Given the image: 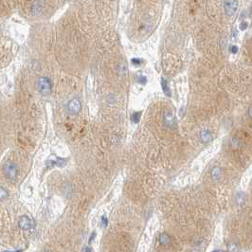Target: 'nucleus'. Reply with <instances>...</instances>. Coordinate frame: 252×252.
<instances>
[{"label": "nucleus", "mask_w": 252, "mask_h": 252, "mask_svg": "<svg viewBox=\"0 0 252 252\" xmlns=\"http://www.w3.org/2000/svg\"><path fill=\"white\" fill-rule=\"evenodd\" d=\"M36 86H37L38 91L42 95L46 96V95H49L50 93H51V89H52L51 81H50V79L47 77H40L37 80Z\"/></svg>", "instance_id": "f257e3e1"}, {"label": "nucleus", "mask_w": 252, "mask_h": 252, "mask_svg": "<svg viewBox=\"0 0 252 252\" xmlns=\"http://www.w3.org/2000/svg\"><path fill=\"white\" fill-rule=\"evenodd\" d=\"M5 176L10 180H14L18 174V167L13 161H8L3 166Z\"/></svg>", "instance_id": "f03ea898"}, {"label": "nucleus", "mask_w": 252, "mask_h": 252, "mask_svg": "<svg viewBox=\"0 0 252 252\" xmlns=\"http://www.w3.org/2000/svg\"><path fill=\"white\" fill-rule=\"evenodd\" d=\"M81 109H82V103H81V99L79 98L71 99L67 105V110L68 114H70L72 116L79 114Z\"/></svg>", "instance_id": "7ed1b4c3"}, {"label": "nucleus", "mask_w": 252, "mask_h": 252, "mask_svg": "<svg viewBox=\"0 0 252 252\" xmlns=\"http://www.w3.org/2000/svg\"><path fill=\"white\" fill-rule=\"evenodd\" d=\"M67 158H57L55 156H52L50 157V158L46 161V168L47 169H51L53 168L54 166H57V167H60V168H63L67 165Z\"/></svg>", "instance_id": "20e7f679"}, {"label": "nucleus", "mask_w": 252, "mask_h": 252, "mask_svg": "<svg viewBox=\"0 0 252 252\" xmlns=\"http://www.w3.org/2000/svg\"><path fill=\"white\" fill-rule=\"evenodd\" d=\"M238 5L239 4L237 0H226V2L224 4L226 14L228 16H232L236 13L238 9Z\"/></svg>", "instance_id": "39448f33"}, {"label": "nucleus", "mask_w": 252, "mask_h": 252, "mask_svg": "<svg viewBox=\"0 0 252 252\" xmlns=\"http://www.w3.org/2000/svg\"><path fill=\"white\" fill-rule=\"evenodd\" d=\"M19 228L23 230H29L34 228V222L27 215H23L19 220Z\"/></svg>", "instance_id": "423d86ee"}, {"label": "nucleus", "mask_w": 252, "mask_h": 252, "mask_svg": "<svg viewBox=\"0 0 252 252\" xmlns=\"http://www.w3.org/2000/svg\"><path fill=\"white\" fill-rule=\"evenodd\" d=\"M164 123L170 129H174L175 128L176 121H175V119H174V117L172 112L168 111V112H166L164 114Z\"/></svg>", "instance_id": "0eeeda50"}, {"label": "nucleus", "mask_w": 252, "mask_h": 252, "mask_svg": "<svg viewBox=\"0 0 252 252\" xmlns=\"http://www.w3.org/2000/svg\"><path fill=\"white\" fill-rule=\"evenodd\" d=\"M200 137H201V141H202L203 143H205V144H207L210 141H212V133L209 129H205V130H203L202 132H201Z\"/></svg>", "instance_id": "6e6552de"}, {"label": "nucleus", "mask_w": 252, "mask_h": 252, "mask_svg": "<svg viewBox=\"0 0 252 252\" xmlns=\"http://www.w3.org/2000/svg\"><path fill=\"white\" fill-rule=\"evenodd\" d=\"M222 169L220 167H214L212 170V177L213 180L215 181H219L222 177Z\"/></svg>", "instance_id": "1a4fd4ad"}, {"label": "nucleus", "mask_w": 252, "mask_h": 252, "mask_svg": "<svg viewBox=\"0 0 252 252\" xmlns=\"http://www.w3.org/2000/svg\"><path fill=\"white\" fill-rule=\"evenodd\" d=\"M236 204L239 206V207H242L243 205H244L245 201H246V196L244 192L240 191L236 194Z\"/></svg>", "instance_id": "9d476101"}, {"label": "nucleus", "mask_w": 252, "mask_h": 252, "mask_svg": "<svg viewBox=\"0 0 252 252\" xmlns=\"http://www.w3.org/2000/svg\"><path fill=\"white\" fill-rule=\"evenodd\" d=\"M161 86H162V90L163 92L167 95V96H171V90H170V87H169V83H168V81L165 80V79H162L161 80Z\"/></svg>", "instance_id": "9b49d317"}, {"label": "nucleus", "mask_w": 252, "mask_h": 252, "mask_svg": "<svg viewBox=\"0 0 252 252\" xmlns=\"http://www.w3.org/2000/svg\"><path fill=\"white\" fill-rule=\"evenodd\" d=\"M140 117H141V112H135L134 114H132L131 116V120L134 123H138L140 121Z\"/></svg>", "instance_id": "f8f14e48"}, {"label": "nucleus", "mask_w": 252, "mask_h": 252, "mask_svg": "<svg viewBox=\"0 0 252 252\" xmlns=\"http://www.w3.org/2000/svg\"><path fill=\"white\" fill-rule=\"evenodd\" d=\"M159 242L162 244H167L170 242V238H169V236L166 233H162L160 235V237H159Z\"/></svg>", "instance_id": "ddd939ff"}, {"label": "nucleus", "mask_w": 252, "mask_h": 252, "mask_svg": "<svg viewBox=\"0 0 252 252\" xmlns=\"http://www.w3.org/2000/svg\"><path fill=\"white\" fill-rule=\"evenodd\" d=\"M228 249L229 251H238L239 250V245L236 242H230L228 244Z\"/></svg>", "instance_id": "4468645a"}, {"label": "nucleus", "mask_w": 252, "mask_h": 252, "mask_svg": "<svg viewBox=\"0 0 252 252\" xmlns=\"http://www.w3.org/2000/svg\"><path fill=\"white\" fill-rule=\"evenodd\" d=\"M8 197V191L7 190H5L3 187L0 188V198H1V200H4Z\"/></svg>", "instance_id": "2eb2a0df"}, {"label": "nucleus", "mask_w": 252, "mask_h": 252, "mask_svg": "<svg viewBox=\"0 0 252 252\" xmlns=\"http://www.w3.org/2000/svg\"><path fill=\"white\" fill-rule=\"evenodd\" d=\"M239 28H240V29L241 30H245L247 28H248V23L246 22V21H243L241 24H240V26H239Z\"/></svg>", "instance_id": "dca6fc26"}, {"label": "nucleus", "mask_w": 252, "mask_h": 252, "mask_svg": "<svg viewBox=\"0 0 252 252\" xmlns=\"http://www.w3.org/2000/svg\"><path fill=\"white\" fill-rule=\"evenodd\" d=\"M100 223H102V226L104 228H106L107 225H108V220L105 216H102V218H100Z\"/></svg>", "instance_id": "f3484780"}, {"label": "nucleus", "mask_w": 252, "mask_h": 252, "mask_svg": "<svg viewBox=\"0 0 252 252\" xmlns=\"http://www.w3.org/2000/svg\"><path fill=\"white\" fill-rule=\"evenodd\" d=\"M132 64L135 66H140L142 64V60L139 58H134V59H132Z\"/></svg>", "instance_id": "a211bd4d"}, {"label": "nucleus", "mask_w": 252, "mask_h": 252, "mask_svg": "<svg viewBox=\"0 0 252 252\" xmlns=\"http://www.w3.org/2000/svg\"><path fill=\"white\" fill-rule=\"evenodd\" d=\"M137 82L140 83V84H145L147 83V78L145 76H139L138 79H137Z\"/></svg>", "instance_id": "6ab92c4d"}, {"label": "nucleus", "mask_w": 252, "mask_h": 252, "mask_svg": "<svg viewBox=\"0 0 252 252\" xmlns=\"http://www.w3.org/2000/svg\"><path fill=\"white\" fill-rule=\"evenodd\" d=\"M230 52H231L232 54H236V53L238 52V46H235V45L231 46H230Z\"/></svg>", "instance_id": "aec40b11"}, {"label": "nucleus", "mask_w": 252, "mask_h": 252, "mask_svg": "<svg viewBox=\"0 0 252 252\" xmlns=\"http://www.w3.org/2000/svg\"><path fill=\"white\" fill-rule=\"evenodd\" d=\"M247 114H248V117H249L250 119H252V106H250V107H249Z\"/></svg>", "instance_id": "412c9836"}, {"label": "nucleus", "mask_w": 252, "mask_h": 252, "mask_svg": "<svg viewBox=\"0 0 252 252\" xmlns=\"http://www.w3.org/2000/svg\"><path fill=\"white\" fill-rule=\"evenodd\" d=\"M95 236H96V232H93L92 234H91V236H90V239H89V244L94 240V238H95Z\"/></svg>", "instance_id": "4be33fe9"}]
</instances>
